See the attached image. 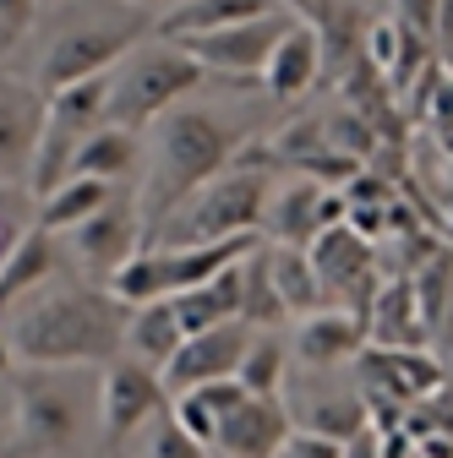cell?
<instances>
[{
	"label": "cell",
	"instance_id": "d6a6232c",
	"mask_svg": "<svg viewBox=\"0 0 453 458\" xmlns=\"http://www.w3.org/2000/svg\"><path fill=\"white\" fill-rule=\"evenodd\" d=\"M268 6L290 12L295 22H317V28H322V0H268Z\"/></svg>",
	"mask_w": 453,
	"mask_h": 458
},
{
	"label": "cell",
	"instance_id": "e0dca14e",
	"mask_svg": "<svg viewBox=\"0 0 453 458\" xmlns=\"http://www.w3.org/2000/svg\"><path fill=\"white\" fill-rule=\"evenodd\" d=\"M366 338L377 350H426V317L415 301V284L410 278H382V290L366 306Z\"/></svg>",
	"mask_w": 453,
	"mask_h": 458
},
{
	"label": "cell",
	"instance_id": "52a82bcc",
	"mask_svg": "<svg viewBox=\"0 0 453 458\" xmlns=\"http://www.w3.org/2000/svg\"><path fill=\"white\" fill-rule=\"evenodd\" d=\"M290 12H262L252 22H235L224 33H202V38H181L175 49H186L192 61L208 72V77H230V82H246V77H262L273 44L290 33Z\"/></svg>",
	"mask_w": 453,
	"mask_h": 458
},
{
	"label": "cell",
	"instance_id": "e575fe53",
	"mask_svg": "<svg viewBox=\"0 0 453 458\" xmlns=\"http://www.w3.org/2000/svg\"><path fill=\"white\" fill-rule=\"evenodd\" d=\"M17 371V355H12V338H6V327H0V377H12Z\"/></svg>",
	"mask_w": 453,
	"mask_h": 458
},
{
	"label": "cell",
	"instance_id": "30bf717a",
	"mask_svg": "<svg viewBox=\"0 0 453 458\" xmlns=\"http://www.w3.org/2000/svg\"><path fill=\"white\" fill-rule=\"evenodd\" d=\"M345 224V191H328L306 175H295L290 186L268 191V208H262V235L268 246H295L306 251L322 229Z\"/></svg>",
	"mask_w": 453,
	"mask_h": 458
},
{
	"label": "cell",
	"instance_id": "277c9868",
	"mask_svg": "<svg viewBox=\"0 0 453 458\" xmlns=\"http://www.w3.org/2000/svg\"><path fill=\"white\" fill-rule=\"evenodd\" d=\"M142 17L132 12H77L55 22L38 61H33V88L49 98L55 88H72L82 77H109L142 38Z\"/></svg>",
	"mask_w": 453,
	"mask_h": 458
},
{
	"label": "cell",
	"instance_id": "7a4b0ae2",
	"mask_svg": "<svg viewBox=\"0 0 453 458\" xmlns=\"http://www.w3.org/2000/svg\"><path fill=\"white\" fill-rule=\"evenodd\" d=\"M241 142L246 131L208 104H175L169 114H158L148 131V153H142V191H137L142 224L164 229V218L181 202H192L213 175H224L235 164Z\"/></svg>",
	"mask_w": 453,
	"mask_h": 458
},
{
	"label": "cell",
	"instance_id": "f35d334b",
	"mask_svg": "<svg viewBox=\"0 0 453 458\" xmlns=\"http://www.w3.org/2000/svg\"><path fill=\"white\" fill-rule=\"evenodd\" d=\"M44 6H72V0H38V12H44Z\"/></svg>",
	"mask_w": 453,
	"mask_h": 458
},
{
	"label": "cell",
	"instance_id": "4dcf8cb0",
	"mask_svg": "<svg viewBox=\"0 0 453 458\" xmlns=\"http://www.w3.org/2000/svg\"><path fill=\"white\" fill-rule=\"evenodd\" d=\"M393 22L432 44L437 38V22H442V0H393Z\"/></svg>",
	"mask_w": 453,
	"mask_h": 458
},
{
	"label": "cell",
	"instance_id": "f1b7e54d",
	"mask_svg": "<svg viewBox=\"0 0 453 458\" xmlns=\"http://www.w3.org/2000/svg\"><path fill=\"white\" fill-rule=\"evenodd\" d=\"M142 458H213L197 437H186L175 420H169V410L153 420V431H148V453Z\"/></svg>",
	"mask_w": 453,
	"mask_h": 458
},
{
	"label": "cell",
	"instance_id": "836d02e7",
	"mask_svg": "<svg viewBox=\"0 0 453 458\" xmlns=\"http://www.w3.org/2000/svg\"><path fill=\"white\" fill-rule=\"evenodd\" d=\"M22 229H28L22 218H0V257H6V251H12V241L22 235Z\"/></svg>",
	"mask_w": 453,
	"mask_h": 458
},
{
	"label": "cell",
	"instance_id": "83f0119b",
	"mask_svg": "<svg viewBox=\"0 0 453 458\" xmlns=\"http://www.w3.org/2000/svg\"><path fill=\"white\" fill-rule=\"evenodd\" d=\"M295 426H301L306 437H322V442H338V447H345L355 431H366V398H361V393H328V398H317L312 410L295 415Z\"/></svg>",
	"mask_w": 453,
	"mask_h": 458
},
{
	"label": "cell",
	"instance_id": "8992f818",
	"mask_svg": "<svg viewBox=\"0 0 453 458\" xmlns=\"http://www.w3.org/2000/svg\"><path fill=\"white\" fill-rule=\"evenodd\" d=\"M262 208H268V175H257L246 164H230L192 202H181L164 218V246H208V241L262 235Z\"/></svg>",
	"mask_w": 453,
	"mask_h": 458
},
{
	"label": "cell",
	"instance_id": "44dd1931",
	"mask_svg": "<svg viewBox=\"0 0 453 458\" xmlns=\"http://www.w3.org/2000/svg\"><path fill=\"white\" fill-rule=\"evenodd\" d=\"M246 387L235 382V377H224V382H202V387H186V393H175L169 398V420H175L186 437H197L208 453H213V437H218V426L230 420L241 404H246Z\"/></svg>",
	"mask_w": 453,
	"mask_h": 458
},
{
	"label": "cell",
	"instance_id": "4fadbf2b",
	"mask_svg": "<svg viewBox=\"0 0 453 458\" xmlns=\"http://www.w3.org/2000/svg\"><path fill=\"white\" fill-rule=\"evenodd\" d=\"M38 131H44V93L12 72H0V186L28 191Z\"/></svg>",
	"mask_w": 453,
	"mask_h": 458
},
{
	"label": "cell",
	"instance_id": "8d00e7d4",
	"mask_svg": "<svg viewBox=\"0 0 453 458\" xmlns=\"http://www.w3.org/2000/svg\"><path fill=\"white\" fill-rule=\"evenodd\" d=\"M442 208H448V224H453V164H448V186H442Z\"/></svg>",
	"mask_w": 453,
	"mask_h": 458
},
{
	"label": "cell",
	"instance_id": "d590c367",
	"mask_svg": "<svg viewBox=\"0 0 453 458\" xmlns=\"http://www.w3.org/2000/svg\"><path fill=\"white\" fill-rule=\"evenodd\" d=\"M126 6H132V12H158V17H164L169 6H181V0H126Z\"/></svg>",
	"mask_w": 453,
	"mask_h": 458
},
{
	"label": "cell",
	"instance_id": "5b68a950",
	"mask_svg": "<svg viewBox=\"0 0 453 458\" xmlns=\"http://www.w3.org/2000/svg\"><path fill=\"white\" fill-rule=\"evenodd\" d=\"M208 82V72L175 44H148L132 49L115 66V88H109V126L121 131H148L158 114H169L175 104H186V93H197Z\"/></svg>",
	"mask_w": 453,
	"mask_h": 458
},
{
	"label": "cell",
	"instance_id": "9a60e30c",
	"mask_svg": "<svg viewBox=\"0 0 453 458\" xmlns=\"http://www.w3.org/2000/svg\"><path fill=\"white\" fill-rule=\"evenodd\" d=\"M366 311L350 306H322L312 317L295 322L290 333V360L306 371H333V366H355V355L366 350Z\"/></svg>",
	"mask_w": 453,
	"mask_h": 458
},
{
	"label": "cell",
	"instance_id": "f546056e",
	"mask_svg": "<svg viewBox=\"0 0 453 458\" xmlns=\"http://www.w3.org/2000/svg\"><path fill=\"white\" fill-rule=\"evenodd\" d=\"M38 22V0H0V55L17 49Z\"/></svg>",
	"mask_w": 453,
	"mask_h": 458
},
{
	"label": "cell",
	"instance_id": "2e32d148",
	"mask_svg": "<svg viewBox=\"0 0 453 458\" xmlns=\"http://www.w3.org/2000/svg\"><path fill=\"white\" fill-rule=\"evenodd\" d=\"M295 437V415L285 398H246V404L218 426L213 458H278Z\"/></svg>",
	"mask_w": 453,
	"mask_h": 458
},
{
	"label": "cell",
	"instance_id": "8fae6325",
	"mask_svg": "<svg viewBox=\"0 0 453 458\" xmlns=\"http://www.w3.org/2000/svg\"><path fill=\"white\" fill-rule=\"evenodd\" d=\"M66 241H72V251L82 257V267L98 273V284H104L115 267H126L137 251H148V224H142L137 197L115 191V197H109L88 224H77Z\"/></svg>",
	"mask_w": 453,
	"mask_h": 458
},
{
	"label": "cell",
	"instance_id": "3957f363",
	"mask_svg": "<svg viewBox=\"0 0 453 458\" xmlns=\"http://www.w3.org/2000/svg\"><path fill=\"white\" fill-rule=\"evenodd\" d=\"M98 420V371L88 366H17L12 371V453L49 458L88 437Z\"/></svg>",
	"mask_w": 453,
	"mask_h": 458
},
{
	"label": "cell",
	"instance_id": "ba28073f",
	"mask_svg": "<svg viewBox=\"0 0 453 458\" xmlns=\"http://www.w3.org/2000/svg\"><path fill=\"white\" fill-rule=\"evenodd\" d=\"M306 257H312V267H317V284H322L328 306L366 311L372 295L382 290V278H377V251H372L366 235H355L350 224L322 229V235L306 246Z\"/></svg>",
	"mask_w": 453,
	"mask_h": 458
},
{
	"label": "cell",
	"instance_id": "5bb4252c",
	"mask_svg": "<svg viewBox=\"0 0 453 458\" xmlns=\"http://www.w3.org/2000/svg\"><path fill=\"white\" fill-rule=\"evenodd\" d=\"M246 344H252V327L246 322H224V327H208V333H192L175 360H169L158 371L164 393L175 398L186 387H202V382H224V377H235L241 371V355H246Z\"/></svg>",
	"mask_w": 453,
	"mask_h": 458
},
{
	"label": "cell",
	"instance_id": "7c38bea8",
	"mask_svg": "<svg viewBox=\"0 0 453 458\" xmlns=\"http://www.w3.org/2000/svg\"><path fill=\"white\" fill-rule=\"evenodd\" d=\"M355 377H361V398H382V404H399V410H415L442 387V371L426 350H366L355 355Z\"/></svg>",
	"mask_w": 453,
	"mask_h": 458
},
{
	"label": "cell",
	"instance_id": "cb8c5ba5",
	"mask_svg": "<svg viewBox=\"0 0 453 458\" xmlns=\"http://www.w3.org/2000/svg\"><path fill=\"white\" fill-rule=\"evenodd\" d=\"M132 169H142V137H137V131H121V126H98V131L77 148L72 175L104 181V186L121 191V181L132 175Z\"/></svg>",
	"mask_w": 453,
	"mask_h": 458
},
{
	"label": "cell",
	"instance_id": "9c48e42d",
	"mask_svg": "<svg viewBox=\"0 0 453 458\" xmlns=\"http://www.w3.org/2000/svg\"><path fill=\"white\" fill-rule=\"evenodd\" d=\"M164 410H169V393H164L158 371H148L126 355L98 371V431H104V442H126L132 431L153 426Z\"/></svg>",
	"mask_w": 453,
	"mask_h": 458
},
{
	"label": "cell",
	"instance_id": "74e56055",
	"mask_svg": "<svg viewBox=\"0 0 453 458\" xmlns=\"http://www.w3.org/2000/svg\"><path fill=\"white\" fill-rule=\"evenodd\" d=\"M437 148H442V158H448V164H453V126H448V131H442V137H437Z\"/></svg>",
	"mask_w": 453,
	"mask_h": 458
},
{
	"label": "cell",
	"instance_id": "1f68e13d",
	"mask_svg": "<svg viewBox=\"0 0 453 458\" xmlns=\"http://www.w3.org/2000/svg\"><path fill=\"white\" fill-rule=\"evenodd\" d=\"M338 458H382V447H377V431L366 426V431H355L345 447H338Z\"/></svg>",
	"mask_w": 453,
	"mask_h": 458
},
{
	"label": "cell",
	"instance_id": "7402d4cb",
	"mask_svg": "<svg viewBox=\"0 0 453 458\" xmlns=\"http://www.w3.org/2000/svg\"><path fill=\"white\" fill-rule=\"evenodd\" d=\"M262 12H278V6H268V0H181L164 17H153V33L164 44H181V38H202V33H224L235 22H252Z\"/></svg>",
	"mask_w": 453,
	"mask_h": 458
},
{
	"label": "cell",
	"instance_id": "4316f807",
	"mask_svg": "<svg viewBox=\"0 0 453 458\" xmlns=\"http://www.w3.org/2000/svg\"><path fill=\"white\" fill-rule=\"evenodd\" d=\"M290 366H295V360H290V338H278V327H273V333H252L235 382H241L252 398H285Z\"/></svg>",
	"mask_w": 453,
	"mask_h": 458
},
{
	"label": "cell",
	"instance_id": "6da1fadb",
	"mask_svg": "<svg viewBox=\"0 0 453 458\" xmlns=\"http://www.w3.org/2000/svg\"><path fill=\"white\" fill-rule=\"evenodd\" d=\"M6 338L17 366H88L104 371L109 360L126 355V306L109 301L98 284H61L38 290L6 317Z\"/></svg>",
	"mask_w": 453,
	"mask_h": 458
},
{
	"label": "cell",
	"instance_id": "d4e9b609",
	"mask_svg": "<svg viewBox=\"0 0 453 458\" xmlns=\"http://www.w3.org/2000/svg\"><path fill=\"white\" fill-rule=\"evenodd\" d=\"M268 278H273V295H278V306H285V317H295V322L328 306L312 257L295 251V246H268Z\"/></svg>",
	"mask_w": 453,
	"mask_h": 458
},
{
	"label": "cell",
	"instance_id": "d6986e66",
	"mask_svg": "<svg viewBox=\"0 0 453 458\" xmlns=\"http://www.w3.org/2000/svg\"><path fill=\"white\" fill-rule=\"evenodd\" d=\"M317 77H322V28L290 22V33L273 44L268 66H262V88L273 98H301V93H312Z\"/></svg>",
	"mask_w": 453,
	"mask_h": 458
},
{
	"label": "cell",
	"instance_id": "ffe728a7",
	"mask_svg": "<svg viewBox=\"0 0 453 458\" xmlns=\"http://www.w3.org/2000/svg\"><path fill=\"white\" fill-rule=\"evenodd\" d=\"M169 306H175V322H181L186 338L208 333V327H224V322H241V311H246V257L235 267H224L218 278H208V284H197V290L175 295Z\"/></svg>",
	"mask_w": 453,
	"mask_h": 458
},
{
	"label": "cell",
	"instance_id": "ac0fdd59",
	"mask_svg": "<svg viewBox=\"0 0 453 458\" xmlns=\"http://www.w3.org/2000/svg\"><path fill=\"white\" fill-rule=\"evenodd\" d=\"M55 235H44L38 224H28L12 241V251L0 257V317H12L22 301H33L44 284L55 278Z\"/></svg>",
	"mask_w": 453,
	"mask_h": 458
},
{
	"label": "cell",
	"instance_id": "484cf974",
	"mask_svg": "<svg viewBox=\"0 0 453 458\" xmlns=\"http://www.w3.org/2000/svg\"><path fill=\"white\" fill-rule=\"evenodd\" d=\"M109 197H115V186L72 175L66 186H55L49 197H38V202H33V224L44 229V235H72V229H77V224H88Z\"/></svg>",
	"mask_w": 453,
	"mask_h": 458
},
{
	"label": "cell",
	"instance_id": "603a6c76",
	"mask_svg": "<svg viewBox=\"0 0 453 458\" xmlns=\"http://www.w3.org/2000/svg\"><path fill=\"white\" fill-rule=\"evenodd\" d=\"M181 344H186V333H181L175 306H169V301H153V306L126 311V360H137L148 371H164L169 360H175Z\"/></svg>",
	"mask_w": 453,
	"mask_h": 458
}]
</instances>
